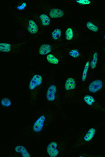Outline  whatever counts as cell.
<instances>
[{
	"instance_id": "1",
	"label": "cell",
	"mask_w": 105,
	"mask_h": 157,
	"mask_svg": "<svg viewBox=\"0 0 105 157\" xmlns=\"http://www.w3.org/2000/svg\"><path fill=\"white\" fill-rule=\"evenodd\" d=\"M55 114L49 108L42 109L39 111L34 120L27 128L26 136L37 137L45 131L50 123L54 120Z\"/></svg>"
},
{
	"instance_id": "2",
	"label": "cell",
	"mask_w": 105,
	"mask_h": 157,
	"mask_svg": "<svg viewBox=\"0 0 105 157\" xmlns=\"http://www.w3.org/2000/svg\"><path fill=\"white\" fill-rule=\"evenodd\" d=\"M45 98L47 102L57 110L61 111L60 95L57 81L51 78L46 90Z\"/></svg>"
},
{
	"instance_id": "3",
	"label": "cell",
	"mask_w": 105,
	"mask_h": 157,
	"mask_svg": "<svg viewBox=\"0 0 105 157\" xmlns=\"http://www.w3.org/2000/svg\"><path fill=\"white\" fill-rule=\"evenodd\" d=\"M102 125V124L94 126L87 130L82 132L74 141L70 151H75L79 148L88 145L95 135L96 133Z\"/></svg>"
},
{
	"instance_id": "4",
	"label": "cell",
	"mask_w": 105,
	"mask_h": 157,
	"mask_svg": "<svg viewBox=\"0 0 105 157\" xmlns=\"http://www.w3.org/2000/svg\"><path fill=\"white\" fill-rule=\"evenodd\" d=\"M43 78L39 74L33 75L28 84L30 98V105L32 108H34L38 99V96L43 85Z\"/></svg>"
},
{
	"instance_id": "5",
	"label": "cell",
	"mask_w": 105,
	"mask_h": 157,
	"mask_svg": "<svg viewBox=\"0 0 105 157\" xmlns=\"http://www.w3.org/2000/svg\"><path fill=\"white\" fill-rule=\"evenodd\" d=\"M65 92L62 98V102L70 103L79 101L76 81L72 77H69L66 81Z\"/></svg>"
},
{
	"instance_id": "6",
	"label": "cell",
	"mask_w": 105,
	"mask_h": 157,
	"mask_svg": "<svg viewBox=\"0 0 105 157\" xmlns=\"http://www.w3.org/2000/svg\"><path fill=\"white\" fill-rule=\"evenodd\" d=\"M67 145V140L58 139L48 144L46 149V152L50 157H60L61 154L66 151Z\"/></svg>"
},
{
	"instance_id": "7",
	"label": "cell",
	"mask_w": 105,
	"mask_h": 157,
	"mask_svg": "<svg viewBox=\"0 0 105 157\" xmlns=\"http://www.w3.org/2000/svg\"><path fill=\"white\" fill-rule=\"evenodd\" d=\"M86 84L81 86V92L83 94H96L105 90V78L94 79Z\"/></svg>"
},
{
	"instance_id": "8",
	"label": "cell",
	"mask_w": 105,
	"mask_h": 157,
	"mask_svg": "<svg viewBox=\"0 0 105 157\" xmlns=\"http://www.w3.org/2000/svg\"><path fill=\"white\" fill-rule=\"evenodd\" d=\"M64 45L58 44H43L41 45L38 50V54L45 55L57 50L63 46Z\"/></svg>"
},
{
	"instance_id": "9",
	"label": "cell",
	"mask_w": 105,
	"mask_h": 157,
	"mask_svg": "<svg viewBox=\"0 0 105 157\" xmlns=\"http://www.w3.org/2000/svg\"><path fill=\"white\" fill-rule=\"evenodd\" d=\"M90 60L87 62L84 66V69L81 75L82 82L85 83L91 82L94 79V75L93 71L89 70L90 67Z\"/></svg>"
},
{
	"instance_id": "10",
	"label": "cell",
	"mask_w": 105,
	"mask_h": 157,
	"mask_svg": "<svg viewBox=\"0 0 105 157\" xmlns=\"http://www.w3.org/2000/svg\"><path fill=\"white\" fill-rule=\"evenodd\" d=\"M64 57L63 52L57 50L48 54L46 57L47 61L51 64L57 65L63 60Z\"/></svg>"
},
{
	"instance_id": "11",
	"label": "cell",
	"mask_w": 105,
	"mask_h": 157,
	"mask_svg": "<svg viewBox=\"0 0 105 157\" xmlns=\"http://www.w3.org/2000/svg\"><path fill=\"white\" fill-rule=\"evenodd\" d=\"M24 44V43L16 44L1 43L0 44V51L7 53L16 52L19 50L20 47Z\"/></svg>"
},
{
	"instance_id": "12",
	"label": "cell",
	"mask_w": 105,
	"mask_h": 157,
	"mask_svg": "<svg viewBox=\"0 0 105 157\" xmlns=\"http://www.w3.org/2000/svg\"><path fill=\"white\" fill-rule=\"evenodd\" d=\"M43 10L52 18H60L64 16L65 13L63 10L46 5L43 7Z\"/></svg>"
},
{
	"instance_id": "13",
	"label": "cell",
	"mask_w": 105,
	"mask_h": 157,
	"mask_svg": "<svg viewBox=\"0 0 105 157\" xmlns=\"http://www.w3.org/2000/svg\"><path fill=\"white\" fill-rule=\"evenodd\" d=\"M83 100L86 104L94 109L105 112V109L99 105L93 96L88 94L84 96Z\"/></svg>"
},
{
	"instance_id": "14",
	"label": "cell",
	"mask_w": 105,
	"mask_h": 157,
	"mask_svg": "<svg viewBox=\"0 0 105 157\" xmlns=\"http://www.w3.org/2000/svg\"><path fill=\"white\" fill-rule=\"evenodd\" d=\"M13 157H31L29 151L25 147L22 145H18L15 147L14 148Z\"/></svg>"
},
{
	"instance_id": "15",
	"label": "cell",
	"mask_w": 105,
	"mask_h": 157,
	"mask_svg": "<svg viewBox=\"0 0 105 157\" xmlns=\"http://www.w3.org/2000/svg\"><path fill=\"white\" fill-rule=\"evenodd\" d=\"M22 23L30 33L34 34L38 32V25L33 20L24 19L22 20Z\"/></svg>"
},
{
	"instance_id": "16",
	"label": "cell",
	"mask_w": 105,
	"mask_h": 157,
	"mask_svg": "<svg viewBox=\"0 0 105 157\" xmlns=\"http://www.w3.org/2000/svg\"><path fill=\"white\" fill-rule=\"evenodd\" d=\"M35 21L42 27L47 26L50 24V19L47 15L42 14L35 15L33 17Z\"/></svg>"
},
{
	"instance_id": "17",
	"label": "cell",
	"mask_w": 105,
	"mask_h": 157,
	"mask_svg": "<svg viewBox=\"0 0 105 157\" xmlns=\"http://www.w3.org/2000/svg\"><path fill=\"white\" fill-rule=\"evenodd\" d=\"M65 38L70 41L77 39L80 36V33L78 30L72 28H69L65 32Z\"/></svg>"
},
{
	"instance_id": "18",
	"label": "cell",
	"mask_w": 105,
	"mask_h": 157,
	"mask_svg": "<svg viewBox=\"0 0 105 157\" xmlns=\"http://www.w3.org/2000/svg\"><path fill=\"white\" fill-rule=\"evenodd\" d=\"M86 26L87 28L91 31L97 32L99 30L100 22L98 20H92L87 23Z\"/></svg>"
},
{
	"instance_id": "19",
	"label": "cell",
	"mask_w": 105,
	"mask_h": 157,
	"mask_svg": "<svg viewBox=\"0 0 105 157\" xmlns=\"http://www.w3.org/2000/svg\"><path fill=\"white\" fill-rule=\"evenodd\" d=\"M62 32L59 29H55L52 33L53 39L58 42V44H64L62 40Z\"/></svg>"
},
{
	"instance_id": "20",
	"label": "cell",
	"mask_w": 105,
	"mask_h": 157,
	"mask_svg": "<svg viewBox=\"0 0 105 157\" xmlns=\"http://www.w3.org/2000/svg\"><path fill=\"white\" fill-rule=\"evenodd\" d=\"M98 58V52H94L92 56L91 60L90 63V67L91 70H94L96 68Z\"/></svg>"
},
{
	"instance_id": "21",
	"label": "cell",
	"mask_w": 105,
	"mask_h": 157,
	"mask_svg": "<svg viewBox=\"0 0 105 157\" xmlns=\"http://www.w3.org/2000/svg\"><path fill=\"white\" fill-rule=\"evenodd\" d=\"M71 57L75 59H78L81 56V53L79 50L76 49H67V50Z\"/></svg>"
},
{
	"instance_id": "22",
	"label": "cell",
	"mask_w": 105,
	"mask_h": 157,
	"mask_svg": "<svg viewBox=\"0 0 105 157\" xmlns=\"http://www.w3.org/2000/svg\"><path fill=\"white\" fill-rule=\"evenodd\" d=\"M11 101L7 97H5L2 99L1 101V105L4 108H8L11 105Z\"/></svg>"
},
{
	"instance_id": "23",
	"label": "cell",
	"mask_w": 105,
	"mask_h": 157,
	"mask_svg": "<svg viewBox=\"0 0 105 157\" xmlns=\"http://www.w3.org/2000/svg\"><path fill=\"white\" fill-rule=\"evenodd\" d=\"M76 2L82 5H88L91 3V1L89 0H78Z\"/></svg>"
},
{
	"instance_id": "24",
	"label": "cell",
	"mask_w": 105,
	"mask_h": 157,
	"mask_svg": "<svg viewBox=\"0 0 105 157\" xmlns=\"http://www.w3.org/2000/svg\"><path fill=\"white\" fill-rule=\"evenodd\" d=\"M26 6L27 4L25 2H21V3H20L18 5V6H17V9L20 10H23L25 8V7H26Z\"/></svg>"
},
{
	"instance_id": "25",
	"label": "cell",
	"mask_w": 105,
	"mask_h": 157,
	"mask_svg": "<svg viewBox=\"0 0 105 157\" xmlns=\"http://www.w3.org/2000/svg\"><path fill=\"white\" fill-rule=\"evenodd\" d=\"M96 156H104V155H99V156H95V155H89L88 154L84 152H83L81 153L78 156L79 157H96Z\"/></svg>"
},
{
	"instance_id": "26",
	"label": "cell",
	"mask_w": 105,
	"mask_h": 157,
	"mask_svg": "<svg viewBox=\"0 0 105 157\" xmlns=\"http://www.w3.org/2000/svg\"><path fill=\"white\" fill-rule=\"evenodd\" d=\"M104 104L105 105V93H104Z\"/></svg>"
},
{
	"instance_id": "27",
	"label": "cell",
	"mask_w": 105,
	"mask_h": 157,
	"mask_svg": "<svg viewBox=\"0 0 105 157\" xmlns=\"http://www.w3.org/2000/svg\"><path fill=\"white\" fill-rule=\"evenodd\" d=\"M103 39L105 40V34H104V37H103Z\"/></svg>"
},
{
	"instance_id": "28",
	"label": "cell",
	"mask_w": 105,
	"mask_h": 157,
	"mask_svg": "<svg viewBox=\"0 0 105 157\" xmlns=\"http://www.w3.org/2000/svg\"><path fill=\"white\" fill-rule=\"evenodd\" d=\"M104 72H105V65L104 67Z\"/></svg>"
},
{
	"instance_id": "29",
	"label": "cell",
	"mask_w": 105,
	"mask_h": 157,
	"mask_svg": "<svg viewBox=\"0 0 105 157\" xmlns=\"http://www.w3.org/2000/svg\"><path fill=\"white\" fill-rule=\"evenodd\" d=\"M104 53H105V47L104 49Z\"/></svg>"
},
{
	"instance_id": "30",
	"label": "cell",
	"mask_w": 105,
	"mask_h": 157,
	"mask_svg": "<svg viewBox=\"0 0 105 157\" xmlns=\"http://www.w3.org/2000/svg\"><path fill=\"white\" fill-rule=\"evenodd\" d=\"M105 156V155H104Z\"/></svg>"
}]
</instances>
